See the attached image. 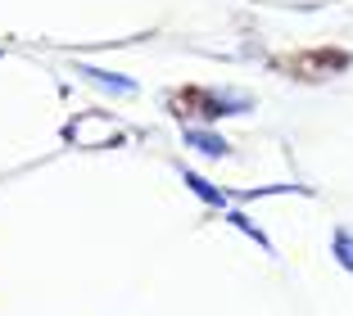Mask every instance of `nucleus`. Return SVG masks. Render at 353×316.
Wrapping results in <instances>:
<instances>
[{"mask_svg":"<svg viewBox=\"0 0 353 316\" xmlns=\"http://www.w3.org/2000/svg\"><path fill=\"white\" fill-rule=\"evenodd\" d=\"M335 257H340V262L353 271V235H344V231L335 235Z\"/></svg>","mask_w":353,"mask_h":316,"instance_id":"obj_4","label":"nucleus"},{"mask_svg":"<svg viewBox=\"0 0 353 316\" xmlns=\"http://www.w3.org/2000/svg\"><path fill=\"white\" fill-rule=\"evenodd\" d=\"M181 176H186V185L199 194V199H204V204H213V208H222V204H227V194H222V190H213V185H208L204 176H195V172H181Z\"/></svg>","mask_w":353,"mask_h":316,"instance_id":"obj_2","label":"nucleus"},{"mask_svg":"<svg viewBox=\"0 0 353 316\" xmlns=\"http://www.w3.org/2000/svg\"><path fill=\"white\" fill-rule=\"evenodd\" d=\"M186 145H190V149L213 154V158H222V154H227V140H218V136H204V131H186Z\"/></svg>","mask_w":353,"mask_h":316,"instance_id":"obj_3","label":"nucleus"},{"mask_svg":"<svg viewBox=\"0 0 353 316\" xmlns=\"http://www.w3.org/2000/svg\"><path fill=\"white\" fill-rule=\"evenodd\" d=\"M82 72H86V77H91V82L109 86V91H127V95L136 91V82H132V77H114V72H100V68H91V63H82Z\"/></svg>","mask_w":353,"mask_h":316,"instance_id":"obj_1","label":"nucleus"}]
</instances>
